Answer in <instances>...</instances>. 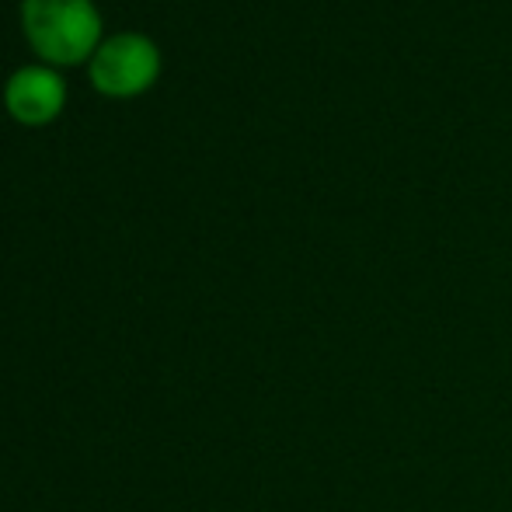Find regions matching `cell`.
<instances>
[{"label":"cell","mask_w":512,"mask_h":512,"mask_svg":"<svg viewBox=\"0 0 512 512\" xmlns=\"http://www.w3.org/2000/svg\"><path fill=\"white\" fill-rule=\"evenodd\" d=\"M157 74H161V49L147 35H112L91 56V81L98 91L115 98L140 95L157 81Z\"/></svg>","instance_id":"7a4b0ae2"},{"label":"cell","mask_w":512,"mask_h":512,"mask_svg":"<svg viewBox=\"0 0 512 512\" xmlns=\"http://www.w3.org/2000/svg\"><path fill=\"white\" fill-rule=\"evenodd\" d=\"M67 98V84L60 74H53L49 67H21L11 74L4 88V102L11 108V115L28 126H42V122L56 119Z\"/></svg>","instance_id":"3957f363"},{"label":"cell","mask_w":512,"mask_h":512,"mask_svg":"<svg viewBox=\"0 0 512 512\" xmlns=\"http://www.w3.org/2000/svg\"><path fill=\"white\" fill-rule=\"evenodd\" d=\"M21 25L49 63L84 60L102 39V18L91 0H21Z\"/></svg>","instance_id":"6da1fadb"}]
</instances>
